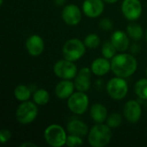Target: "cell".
Wrapping results in <instances>:
<instances>
[{
	"instance_id": "6da1fadb",
	"label": "cell",
	"mask_w": 147,
	"mask_h": 147,
	"mask_svg": "<svg viewBox=\"0 0 147 147\" xmlns=\"http://www.w3.org/2000/svg\"><path fill=\"white\" fill-rule=\"evenodd\" d=\"M138 68V61L134 56L121 53L111 59V71L116 77L127 78L135 73Z\"/></svg>"
},
{
	"instance_id": "7a4b0ae2",
	"label": "cell",
	"mask_w": 147,
	"mask_h": 147,
	"mask_svg": "<svg viewBox=\"0 0 147 147\" xmlns=\"http://www.w3.org/2000/svg\"><path fill=\"white\" fill-rule=\"evenodd\" d=\"M111 138V128L107 124L96 123L89 132L88 142L92 147H104L109 144Z\"/></svg>"
},
{
	"instance_id": "3957f363",
	"label": "cell",
	"mask_w": 147,
	"mask_h": 147,
	"mask_svg": "<svg viewBox=\"0 0 147 147\" xmlns=\"http://www.w3.org/2000/svg\"><path fill=\"white\" fill-rule=\"evenodd\" d=\"M86 47L84 42L77 38L69 39L65 41L62 48L63 57L70 61L75 62L80 59L85 53Z\"/></svg>"
},
{
	"instance_id": "277c9868",
	"label": "cell",
	"mask_w": 147,
	"mask_h": 147,
	"mask_svg": "<svg viewBox=\"0 0 147 147\" xmlns=\"http://www.w3.org/2000/svg\"><path fill=\"white\" fill-rule=\"evenodd\" d=\"M44 139L50 146L61 147L65 145L67 135L60 125L51 124L44 131Z\"/></svg>"
},
{
	"instance_id": "5b68a950",
	"label": "cell",
	"mask_w": 147,
	"mask_h": 147,
	"mask_svg": "<svg viewBox=\"0 0 147 147\" xmlns=\"http://www.w3.org/2000/svg\"><path fill=\"white\" fill-rule=\"evenodd\" d=\"M37 104L33 101L22 102L16 109V117L19 123L21 124H30L32 123L38 115Z\"/></svg>"
},
{
	"instance_id": "8992f818",
	"label": "cell",
	"mask_w": 147,
	"mask_h": 147,
	"mask_svg": "<svg viewBox=\"0 0 147 147\" xmlns=\"http://www.w3.org/2000/svg\"><path fill=\"white\" fill-rule=\"evenodd\" d=\"M108 95L115 101H121L126 97L128 92V85L123 78L115 77L111 78L106 86Z\"/></svg>"
},
{
	"instance_id": "52a82bcc",
	"label": "cell",
	"mask_w": 147,
	"mask_h": 147,
	"mask_svg": "<svg viewBox=\"0 0 147 147\" xmlns=\"http://www.w3.org/2000/svg\"><path fill=\"white\" fill-rule=\"evenodd\" d=\"M89 97L83 91L74 92L67 100V106L70 111L75 115L84 114L89 107Z\"/></svg>"
},
{
	"instance_id": "ba28073f",
	"label": "cell",
	"mask_w": 147,
	"mask_h": 147,
	"mask_svg": "<svg viewBox=\"0 0 147 147\" xmlns=\"http://www.w3.org/2000/svg\"><path fill=\"white\" fill-rule=\"evenodd\" d=\"M54 74L61 79H73L78 74V68L74 62L65 59L57 61L53 65Z\"/></svg>"
},
{
	"instance_id": "9c48e42d",
	"label": "cell",
	"mask_w": 147,
	"mask_h": 147,
	"mask_svg": "<svg viewBox=\"0 0 147 147\" xmlns=\"http://www.w3.org/2000/svg\"><path fill=\"white\" fill-rule=\"evenodd\" d=\"M121 12L128 21H136L141 16L142 4L140 0H124L121 3Z\"/></svg>"
},
{
	"instance_id": "30bf717a",
	"label": "cell",
	"mask_w": 147,
	"mask_h": 147,
	"mask_svg": "<svg viewBox=\"0 0 147 147\" xmlns=\"http://www.w3.org/2000/svg\"><path fill=\"white\" fill-rule=\"evenodd\" d=\"M61 16L63 21L69 26L78 25L82 19V11L76 4L70 3L64 7Z\"/></svg>"
},
{
	"instance_id": "8fae6325",
	"label": "cell",
	"mask_w": 147,
	"mask_h": 147,
	"mask_svg": "<svg viewBox=\"0 0 147 147\" xmlns=\"http://www.w3.org/2000/svg\"><path fill=\"white\" fill-rule=\"evenodd\" d=\"M123 115L128 122L137 123L142 115V109L140 104L135 100L127 101L123 108Z\"/></svg>"
},
{
	"instance_id": "7c38bea8",
	"label": "cell",
	"mask_w": 147,
	"mask_h": 147,
	"mask_svg": "<svg viewBox=\"0 0 147 147\" xmlns=\"http://www.w3.org/2000/svg\"><path fill=\"white\" fill-rule=\"evenodd\" d=\"M91 69L88 67H84L78 72L76 78H74L75 88L78 91L86 92L90 90L91 86Z\"/></svg>"
},
{
	"instance_id": "4fadbf2b",
	"label": "cell",
	"mask_w": 147,
	"mask_h": 147,
	"mask_svg": "<svg viewBox=\"0 0 147 147\" xmlns=\"http://www.w3.org/2000/svg\"><path fill=\"white\" fill-rule=\"evenodd\" d=\"M103 0H84L83 3V12L90 18H96L104 11Z\"/></svg>"
},
{
	"instance_id": "5bb4252c",
	"label": "cell",
	"mask_w": 147,
	"mask_h": 147,
	"mask_svg": "<svg viewBox=\"0 0 147 147\" xmlns=\"http://www.w3.org/2000/svg\"><path fill=\"white\" fill-rule=\"evenodd\" d=\"M26 49L31 56H40L44 51V40L39 34H32L26 40Z\"/></svg>"
},
{
	"instance_id": "9a60e30c",
	"label": "cell",
	"mask_w": 147,
	"mask_h": 147,
	"mask_svg": "<svg viewBox=\"0 0 147 147\" xmlns=\"http://www.w3.org/2000/svg\"><path fill=\"white\" fill-rule=\"evenodd\" d=\"M130 37L127 34L121 30H116L115 31L111 37L110 41L113 43V45L115 47L118 52L124 53L126 52L129 47H130Z\"/></svg>"
},
{
	"instance_id": "2e32d148",
	"label": "cell",
	"mask_w": 147,
	"mask_h": 147,
	"mask_svg": "<svg viewBox=\"0 0 147 147\" xmlns=\"http://www.w3.org/2000/svg\"><path fill=\"white\" fill-rule=\"evenodd\" d=\"M75 89L74 82L70 79H62L55 86V94L59 99H68L74 93Z\"/></svg>"
},
{
	"instance_id": "e0dca14e",
	"label": "cell",
	"mask_w": 147,
	"mask_h": 147,
	"mask_svg": "<svg viewBox=\"0 0 147 147\" xmlns=\"http://www.w3.org/2000/svg\"><path fill=\"white\" fill-rule=\"evenodd\" d=\"M90 69L93 74L98 77L104 76L108 74L111 70V62L109 60V59H106L104 57L97 58L92 62Z\"/></svg>"
},
{
	"instance_id": "ac0fdd59",
	"label": "cell",
	"mask_w": 147,
	"mask_h": 147,
	"mask_svg": "<svg viewBox=\"0 0 147 147\" xmlns=\"http://www.w3.org/2000/svg\"><path fill=\"white\" fill-rule=\"evenodd\" d=\"M67 131L70 133V134H75L80 137H85L89 134V127L86 123L84 121L74 119L68 122L67 124Z\"/></svg>"
},
{
	"instance_id": "d6986e66",
	"label": "cell",
	"mask_w": 147,
	"mask_h": 147,
	"mask_svg": "<svg viewBox=\"0 0 147 147\" xmlns=\"http://www.w3.org/2000/svg\"><path fill=\"white\" fill-rule=\"evenodd\" d=\"M90 114L91 119L96 123H103L108 118V109L102 103H95L90 107Z\"/></svg>"
},
{
	"instance_id": "ffe728a7",
	"label": "cell",
	"mask_w": 147,
	"mask_h": 147,
	"mask_svg": "<svg viewBox=\"0 0 147 147\" xmlns=\"http://www.w3.org/2000/svg\"><path fill=\"white\" fill-rule=\"evenodd\" d=\"M31 92L32 91L29 87L24 84H19L14 90V96L17 101L22 102L25 101H28L31 96Z\"/></svg>"
},
{
	"instance_id": "44dd1931",
	"label": "cell",
	"mask_w": 147,
	"mask_h": 147,
	"mask_svg": "<svg viewBox=\"0 0 147 147\" xmlns=\"http://www.w3.org/2000/svg\"><path fill=\"white\" fill-rule=\"evenodd\" d=\"M127 34L131 39L134 40H140L144 36V30L140 24L130 23L127 27Z\"/></svg>"
},
{
	"instance_id": "7402d4cb",
	"label": "cell",
	"mask_w": 147,
	"mask_h": 147,
	"mask_svg": "<svg viewBox=\"0 0 147 147\" xmlns=\"http://www.w3.org/2000/svg\"><path fill=\"white\" fill-rule=\"evenodd\" d=\"M50 95L47 90L44 89H38L34 92L33 101L39 106H44L49 102Z\"/></svg>"
},
{
	"instance_id": "603a6c76",
	"label": "cell",
	"mask_w": 147,
	"mask_h": 147,
	"mask_svg": "<svg viewBox=\"0 0 147 147\" xmlns=\"http://www.w3.org/2000/svg\"><path fill=\"white\" fill-rule=\"evenodd\" d=\"M134 92L140 99L147 100V78H141L136 82Z\"/></svg>"
},
{
	"instance_id": "cb8c5ba5",
	"label": "cell",
	"mask_w": 147,
	"mask_h": 147,
	"mask_svg": "<svg viewBox=\"0 0 147 147\" xmlns=\"http://www.w3.org/2000/svg\"><path fill=\"white\" fill-rule=\"evenodd\" d=\"M116 52H117V49L115 48V47L113 45V43L110 40L103 43L102 47V54L104 58L111 59L116 55Z\"/></svg>"
},
{
	"instance_id": "d4e9b609",
	"label": "cell",
	"mask_w": 147,
	"mask_h": 147,
	"mask_svg": "<svg viewBox=\"0 0 147 147\" xmlns=\"http://www.w3.org/2000/svg\"><path fill=\"white\" fill-rule=\"evenodd\" d=\"M84 45L86 47L90 48V49H95L97 47H99L101 43L100 37L96 34H89L85 36L84 38Z\"/></svg>"
},
{
	"instance_id": "484cf974",
	"label": "cell",
	"mask_w": 147,
	"mask_h": 147,
	"mask_svg": "<svg viewBox=\"0 0 147 147\" xmlns=\"http://www.w3.org/2000/svg\"><path fill=\"white\" fill-rule=\"evenodd\" d=\"M107 125L112 129V128H117L119 127L122 123V116L119 113H112L110 114L107 118Z\"/></svg>"
},
{
	"instance_id": "4316f807",
	"label": "cell",
	"mask_w": 147,
	"mask_h": 147,
	"mask_svg": "<svg viewBox=\"0 0 147 147\" xmlns=\"http://www.w3.org/2000/svg\"><path fill=\"white\" fill-rule=\"evenodd\" d=\"M83 144H84V141L82 140V137L75 135V134H70L69 136H67L66 143H65L67 146L75 147L81 146Z\"/></svg>"
},
{
	"instance_id": "83f0119b",
	"label": "cell",
	"mask_w": 147,
	"mask_h": 147,
	"mask_svg": "<svg viewBox=\"0 0 147 147\" xmlns=\"http://www.w3.org/2000/svg\"><path fill=\"white\" fill-rule=\"evenodd\" d=\"M99 26L102 30L109 31L113 28V22L109 18H103L100 21Z\"/></svg>"
},
{
	"instance_id": "f1b7e54d",
	"label": "cell",
	"mask_w": 147,
	"mask_h": 147,
	"mask_svg": "<svg viewBox=\"0 0 147 147\" xmlns=\"http://www.w3.org/2000/svg\"><path fill=\"white\" fill-rule=\"evenodd\" d=\"M11 132L8 129H2L0 131V142L2 144H5L7 143L9 139L11 138Z\"/></svg>"
},
{
	"instance_id": "f546056e",
	"label": "cell",
	"mask_w": 147,
	"mask_h": 147,
	"mask_svg": "<svg viewBox=\"0 0 147 147\" xmlns=\"http://www.w3.org/2000/svg\"><path fill=\"white\" fill-rule=\"evenodd\" d=\"M65 1L66 0H53L54 3L57 5V6H62L65 3Z\"/></svg>"
},
{
	"instance_id": "4dcf8cb0",
	"label": "cell",
	"mask_w": 147,
	"mask_h": 147,
	"mask_svg": "<svg viewBox=\"0 0 147 147\" xmlns=\"http://www.w3.org/2000/svg\"><path fill=\"white\" fill-rule=\"evenodd\" d=\"M131 49H132L133 53H139V51H140V47H139L138 45L134 44V45H133V46L131 47Z\"/></svg>"
},
{
	"instance_id": "1f68e13d",
	"label": "cell",
	"mask_w": 147,
	"mask_h": 147,
	"mask_svg": "<svg viewBox=\"0 0 147 147\" xmlns=\"http://www.w3.org/2000/svg\"><path fill=\"white\" fill-rule=\"evenodd\" d=\"M21 146L24 147V146H33V147H35L37 146L35 144H34V143H30V142H25V143H23V144H22L21 145Z\"/></svg>"
},
{
	"instance_id": "d6a6232c",
	"label": "cell",
	"mask_w": 147,
	"mask_h": 147,
	"mask_svg": "<svg viewBox=\"0 0 147 147\" xmlns=\"http://www.w3.org/2000/svg\"><path fill=\"white\" fill-rule=\"evenodd\" d=\"M104 3H115L116 2H118L119 0H103Z\"/></svg>"
},
{
	"instance_id": "836d02e7",
	"label": "cell",
	"mask_w": 147,
	"mask_h": 147,
	"mask_svg": "<svg viewBox=\"0 0 147 147\" xmlns=\"http://www.w3.org/2000/svg\"><path fill=\"white\" fill-rule=\"evenodd\" d=\"M145 36H146V41H147V29L146 30V34H145Z\"/></svg>"
},
{
	"instance_id": "e575fe53",
	"label": "cell",
	"mask_w": 147,
	"mask_h": 147,
	"mask_svg": "<svg viewBox=\"0 0 147 147\" xmlns=\"http://www.w3.org/2000/svg\"><path fill=\"white\" fill-rule=\"evenodd\" d=\"M3 0H0V5H3Z\"/></svg>"
},
{
	"instance_id": "d590c367",
	"label": "cell",
	"mask_w": 147,
	"mask_h": 147,
	"mask_svg": "<svg viewBox=\"0 0 147 147\" xmlns=\"http://www.w3.org/2000/svg\"><path fill=\"white\" fill-rule=\"evenodd\" d=\"M146 77H147V68H146Z\"/></svg>"
}]
</instances>
